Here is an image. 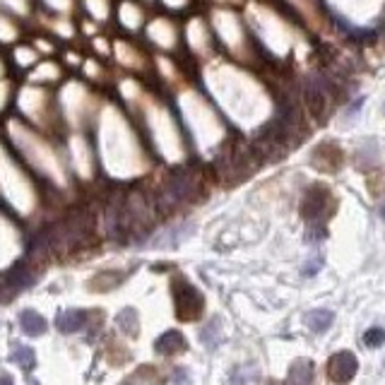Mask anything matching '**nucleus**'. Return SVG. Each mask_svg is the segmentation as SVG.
Masks as SVG:
<instances>
[{
  "mask_svg": "<svg viewBox=\"0 0 385 385\" xmlns=\"http://www.w3.org/2000/svg\"><path fill=\"white\" fill-rule=\"evenodd\" d=\"M219 337H222V330H219V320L215 318V320H212L210 325H207V328L203 330V333H200V340H203L205 345L212 350V347H217V345H219Z\"/></svg>",
  "mask_w": 385,
  "mask_h": 385,
  "instance_id": "ddd939ff",
  "label": "nucleus"
},
{
  "mask_svg": "<svg viewBox=\"0 0 385 385\" xmlns=\"http://www.w3.org/2000/svg\"><path fill=\"white\" fill-rule=\"evenodd\" d=\"M385 342V330L383 328H369L364 333V345L366 347H381Z\"/></svg>",
  "mask_w": 385,
  "mask_h": 385,
  "instance_id": "4468645a",
  "label": "nucleus"
},
{
  "mask_svg": "<svg viewBox=\"0 0 385 385\" xmlns=\"http://www.w3.org/2000/svg\"><path fill=\"white\" fill-rule=\"evenodd\" d=\"M89 320L87 311H79V308H70L65 313L58 316V328L60 333H77V330L84 328V323Z\"/></svg>",
  "mask_w": 385,
  "mask_h": 385,
  "instance_id": "39448f33",
  "label": "nucleus"
},
{
  "mask_svg": "<svg viewBox=\"0 0 385 385\" xmlns=\"http://www.w3.org/2000/svg\"><path fill=\"white\" fill-rule=\"evenodd\" d=\"M357 369H359V362H357V357H354L352 352L333 354V357L328 359V366H325L328 378H330V381H335V383L352 381L354 374H357Z\"/></svg>",
  "mask_w": 385,
  "mask_h": 385,
  "instance_id": "f03ea898",
  "label": "nucleus"
},
{
  "mask_svg": "<svg viewBox=\"0 0 385 385\" xmlns=\"http://www.w3.org/2000/svg\"><path fill=\"white\" fill-rule=\"evenodd\" d=\"M345 162V155L335 143H323L320 147L313 152V167H318L320 171H337Z\"/></svg>",
  "mask_w": 385,
  "mask_h": 385,
  "instance_id": "20e7f679",
  "label": "nucleus"
},
{
  "mask_svg": "<svg viewBox=\"0 0 385 385\" xmlns=\"http://www.w3.org/2000/svg\"><path fill=\"white\" fill-rule=\"evenodd\" d=\"M20 328L27 335H32V337H39V335L46 333L48 323L36 311H24V313H20Z\"/></svg>",
  "mask_w": 385,
  "mask_h": 385,
  "instance_id": "423d86ee",
  "label": "nucleus"
},
{
  "mask_svg": "<svg viewBox=\"0 0 385 385\" xmlns=\"http://www.w3.org/2000/svg\"><path fill=\"white\" fill-rule=\"evenodd\" d=\"M188 229H191V224H179V227L169 229L162 238H155V246H167V248L179 246L183 238L188 236Z\"/></svg>",
  "mask_w": 385,
  "mask_h": 385,
  "instance_id": "6e6552de",
  "label": "nucleus"
},
{
  "mask_svg": "<svg viewBox=\"0 0 385 385\" xmlns=\"http://www.w3.org/2000/svg\"><path fill=\"white\" fill-rule=\"evenodd\" d=\"M186 350V340H183L181 333H176V330H169L167 335H162V337L157 340V352L159 354H179Z\"/></svg>",
  "mask_w": 385,
  "mask_h": 385,
  "instance_id": "0eeeda50",
  "label": "nucleus"
},
{
  "mask_svg": "<svg viewBox=\"0 0 385 385\" xmlns=\"http://www.w3.org/2000/svg\"><path fill=\"white\" fill-rule=\"evenodd\" d=\"M333 311H311L306 313V325L313 330V333H323V330L330 328V323H333Z\"/></svg>",
  "mask_w": 385,
  "mask_h": 385,
  "instance_id": "1a4fd4ad",
  "label": "nucleus"
},
{
  "mask_svg": "<svg viewBox=\"0 0 385 385\" xmlns=\"http://www.w3.org/2000/svg\"><path fill=\"white\" fill-rule=\"evenodd\" d=\"M381 217H383V219H385V205H383V207H381Z\"/></svg>",
  "mask_w": 385,
  "mask_h": 385,
  "instance_id": "2eb2a0df",
  "label": "nucleus"
},
{
  "mask_svg": "<svg viewBox=\"0 0 385 385\" xmlns=\"http://www.w3.org/2000/svg\"><path fill=\"white\" fill-rule=\"evenodd\" d=\"M116 323L121 325V330H130V335H135L138 333V313L133 308H125V311H121L118 318H116Z\"/></svg>",
  "mask_w": 385,
  "mask_h": 385,
  "instance_id": "9b49d317",
  "label": "nucleus"
},
{
  "mask_svg": "<svg viewBox=\"0 0 385 385\" xmlns=\"http://www.w3.org/2000/svg\"><path fill=\"white\" fill-rule=\"evenodd\" d=\"M176 308H179L181 318L195 320V318L203 313V296H200V291L191 284L176 286Z\"/></svg>",
  "mask_w": 385,
  "mask_h": 385,
  "instance_id": "7ed1b4c3",
  "label": "nucleus"
},
{
  "mask_svg": "<svg viewBox=\"0 0 385 385\" xmlns=\"http://www.w3.org/2000/svg\"><path fill=\"white\" fill-rule=\"evenodd\" d=\"M313 378V364L308 359H298L289 371V381L291 383H308Z\"/></svg>",
  "mask_w": 385,
  "mask_h": 385,
  "instance_id": "9d476101",
  "label": "nucleus"
},
{
  "mask_svg": "<svg viewBox=\"0 0 385 385\" xmlns=\"http://www.w3.org/2000/svg\"><path fill=\"white\" fill-rule=\"evenodd\" d=\"M335 198H333V191L328 186H311L306 191V198H303V205H301V212L308 222V234L306 238L308 241H320L325 238V222L330 219L335 210Z\"/></svg>",
  "mask_w": 385,
  "mask_h": 385,
  "instance_id": "f257e3e1",
  "label": "nucleus"
},
{
  "mask_svg": "<svg viewBox=\"0 0 385 385\" xmlns=\"http://www.w3.org/2000/svg\"><path fill=\"white\" fill-rule=\"evenodd\" d=\"M12 362L20 364L22 369H32V366H34V352L29 350V347L17 345L15 350H12Z\"/></svg>",
  "mask_w": 385,
  "mask_h": 385,
  "instance_id": "f8f14e48",
  "label": "nucleus"
}]
</instances>
